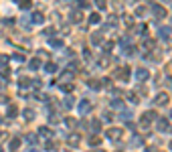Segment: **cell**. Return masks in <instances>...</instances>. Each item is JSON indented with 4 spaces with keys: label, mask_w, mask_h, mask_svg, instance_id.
<instances>
[{
    "label": "cell",
    "mask_w": 172,
    "mask_h": 152,
    "mask_svg": "<svg viewBox=\"0 0 172 152\" xmlns=\"http://www.w3.org/2000/svg\"><path fill=\"white\" fill-rule=\"evenodd\" d=\"M33 18H34V22H41V20H43V16H41V14H34Z\"/></svg>",
    "instance_id": "1"
}]
</instances>
